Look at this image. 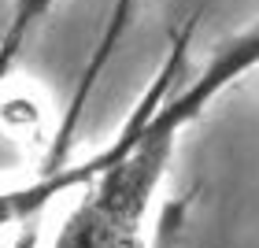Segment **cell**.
I'll use <instances>...</instances> for the list:
<instances>
[{
	"instance_id": "6da1fadb",
	"label": "cell",
	"mask_w": 259,
	"mask_h": 248,
	"mask_svg": "<svg viewBox=\"0 0 259 248\" xmlns=\"http://www.w3.org/2000/svg\"><path fill=\"white\" fill-rule=\"evenodd\" d=\"M255 63H259V26L222 45L219 56L207 63V70L196 81H189V89H182L178 97L163 100V93H167V81H163L134 145L126 148V156L115 167H108L89 185L85 200L67 215L56 248H145V215L156 185L163 182V171L170 163L182 126H189L215 93H222L233 78ZM167 67L174 70L178 60H170Z\"/></svg>"
},
{
	"instance_id": "7a4b0ae2",
	"label": "cell",
	"mask_w": 259,
	"mask_h": 248,
	"mask_svg": "<svg viewBox=\"0 0 259 248\" xmlns=\"http://www.w3.org/2000/svg\"><path fill=\"white\" fill-rule=\"evenodd\" d=\"M174 60H178V56H174ZM167 70H170V67H167ZM167 70L159 74L156 89H152L148 97H145V104H141L137 115L126 122V130L119 134V141H115L111 148H104L100 156H93V159H85V163H78V167H67V171H45L33 185H22V189H4V193H0V230L11 226V222H22V226H26V222L41 219V211L49 208V200H56L60 193H67V189H74V185H93V182H97L108 167H115V163H119V159L126 156V148L134 145V137H137L141 122H145L148 108H152V104H156V97H159V86H163V81L170 86V74H174L178 67H174L170 74H167Z\"/></svg>"
},
{
	"instance_id": "3957f363",
	"label": "cell",
	"mask_w": 259,
	"mask_h": 248,
	"mask_svg": "<svg viewBox=\"0 0 259 248\" xmlns=\"http://www.w3.org/2000/svg\"><path fill=\"white\" fill-rule=\"evenodd\" d=\"M41 219H33V222H26V226H22V233H19V237L15 241H11L8 248H37L41 244Z\"/></svg>"
}]
</instances>
